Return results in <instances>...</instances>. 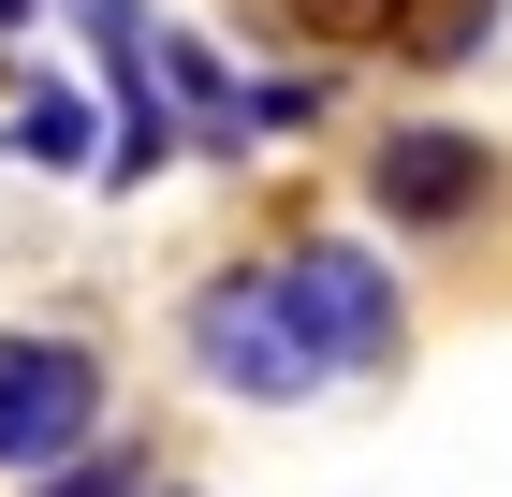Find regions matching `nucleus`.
Returning a JSON list of instances; mask_svg holds the SVG:
<instances>
[{"label":"nucleus","mask_w":512,"mask_h":497,"mask_svg":"<svg viewBox=\"0 0 512 497\" xmlns=\"http://www.w3.org/2000/svg\"><path fill=\"white\" fill-rule=\"evenodd\" d=\"M278 293H293V322H308V351H322V366H395V278L366 264V249L308 234V249L278 264Z\"/></svg>","instance_id":"7ed1b4c3"},{"label":"nucleus","mask_w":512,"mask_h":497,"mask_svg":"<svg viewBox=\"0 0 512 497\" xmlns=\"http://www.w3.org/2000/svg\"><path fill=\"white\" fill-rule=\"evenodd\" d=\"M103 424V351L88 337H0V468H44Z\"/></svg>","instance_id":"f03ea898"},{"label":"nucleus","mask_w":512,"mask_h":497,"mask_svg":"<svg viewBox=\"0 0 512 497\" xmlns=\"http://www.w3.org/2000/svg\"><path fill=\"white\" fill-rule=\"evenodd\" d=\"M0 147H15V161H44V176H74V161H88V103H74V88H30Z\"/></svg>","instance_id":"0eeeda50"},{"label":"nucleus","mask_w":512,"mask_h":497,"mask_svg":"<svg viewBox=\"0 0 512 497\" xmlns=\"http://www.w3.org/2000/svg\"><path fill=\"white\" fill-rule=\"evenodd\" d=\"M366 205H381L395 234H454L498 205V147H469V132H395L381 161H366Z\"/></svg>","instance_id":"20e7f679"},{"label":"nucleus","mask_w":512,"mask_h":497,"mask_svg":"<svg viewBox=\"0 0 512 497\" xmlns=\"http://www.w3.org/2000/svg\"><path fill=\"white\" fill-rule=\"evenodd\" d=\"M483 30H498V0H395L381 44H410L425 74H454V59H483Z\"/></svg>","instance_id":"39448f33"},{"label":"nucleus","mask_w":512,"mask_h":497,"mask_svg":"<svg viewBox=\"0 0 512 497\" xmlns=\"http://www.w3.org/2000/svg\"><path fill=\"white\" fill-rule=\"evenodd\" d=\"M30 15H44V0H0V30H30Z\"/></svg>","instance_id":"1a4fd4ad"},{"label":"nucleus","mask_w":512,"mask_h":497,"mask_svg":"<svg viewBox=\"0 0 512 497\" xmlns=\"http://www.w3.org/2000/svg\"><path fill=\"white\" fill-rule=\"evenodd\" d=\"M278 15H293L308 44H381L395 30V0H278Z\"/></svg>","instance_id":"6e6552de"},{"label":"nucleus","mask_w":512,"mask_h":497,"mask_svg":"<svg viewBox=\"0 0 512 497\" xmlns=\"http://www.w3.org/2000/svg\"><path fill=\"white\" fill-rule=\"evenodd\" d=\"M30 497H147V454L132 439H74V454H44Z\"/></svg>","instance_id":"423d86ee"},{"label":"nucleus","mask_w":512,"mask_h":497,"mask_svg":"<svg viewBox=\"0 0 512 497\" xmlns=\"http://www.w3.org/2000/svg\"><path fill=\"white\" fill-rule=\"evenodd\" d=\"M191 351H205V381L249 395V410H293V395L337 381V366L308 351V322H293V293H278V264L205 278V293H191Z\"/></svg>","instance_id":"f257e3e1"}]
</instances>
